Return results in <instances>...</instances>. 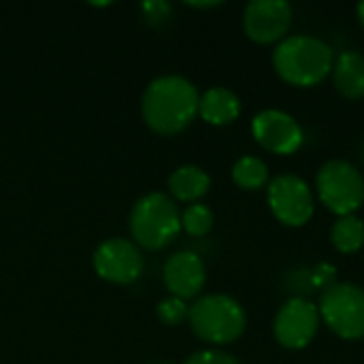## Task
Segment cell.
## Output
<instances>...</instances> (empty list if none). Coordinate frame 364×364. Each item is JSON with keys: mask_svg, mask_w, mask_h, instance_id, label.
I'll list each match as a JSON object with an SVG mask.
<instances>
[{"mask_svg": "<svg viewBox=\"0 0 364 364\" xmlns=\"http://www.w3.org/2000/svg\"><path fill=\"white\" fill-rule=\"evenodd\" d=\"M198 100L196 85L186 77H158L143 94V119L158 134H177L196 117Z\"/></svg>", "mask_w": 364, "mask_h": 364, "instance_id": "obj_1", "label": "cell"}, {"mask_svg": "<svg viewBox=\"0 0 364 364\" xmlns=\"http://www.w3.org/2000/svg\"><path fill=\"white\" fill-rule=\"evenodd\" d=\"M335 49L311 34H292L275 45L273 68L290 85L314 87L322 83L335 66Z\"/></svg>", "mask_w": 364, "mask_h": 364, "instance_id": "obj_2", "label": "cell"}, {"mask_svg": "<svg viewBox=\"0 0 364 364\" xmlns=\"http://www.w3.org/2000/svg\"><path fill=\"white\" fill-rule=\"evenodd\" d=\"M194 335L211 346L235 343L247 326L245 309L228 294L200 296L188 314Z\"/></svg>", "mask_w": 364, "mask_h": 364, "instance_id": "obj_3", "label": "cell"}, {"mask_svg": "<svg viewBox=\"0 0 364 364\" xmlns=\"http://www.w3.org/2000/svg\"><path fill=\"white\" fill-rule=\"evenodd\" d=\"M181 230V215L171 196L162 192L145 194L136 200L130 213L132 239L145 250L166 247Z\"/></svg>", "mask_w": 364, "mask_h": 364, "instance_id": "obj_4", "label": "cell"}, {"mask_svg": "<svg viewBox=\"0 0 364 364\" xmlns=\"http://www.w3.org/2000/svg\"><path fill=\"white\" fill-rule=\"evenodd\" d=\"M316 192L322 205L335 215H354L364 203L363 173L348 160H328L318 171Z\"/></svg>", "mask_w": 364, "mask_h": 364, "instance_id": "obj_5", "label": "cell"}, {"mask_svg": "<svg viewBox=\"0 0 364 364\" xmlns=\"http://www.w3.org/2000/svg\"><path fill=\"white\" fill-rule=\"evenodd\" d=\"M320 320L343 341H358L364 337V288L356 284H333L322 290Z\"/></svg>", "mask_w": 364, "mask_h": 364, "instance_id": "obj_6", "label": "cell"}, {"mask_svg": "<svg viewBox=\"0 0 364 364\" xmlns=\"http://www.w3.org/2000/svg\"><path fill=\"white\" fill-rule=\"evenodd\" d=\"M267 200L275 220L288 228L305 226L316 211L314 192L299 175H277L271 179L267 186Z\"/></svg>", "mask_w": 364, "mask_h": 364, "instance_id": "obj_7", "label": "cell"}, {"mask_svg": "<svg viewBox=\"0 0 364 364\" xmlns=\"http://www.w3.org/2000/svg\"><path fill=\"white\" fill-rule=\"evenodd\" d=\"M320 328V311L318 305L294 296L286 301L273 320V335L275 341L286 350H305L318 335Z\"/></svg>", "mask_w": 364, "mask_h": 364, "instance_id": "obj_8", "label": "cell"}, {"mask_svg": "<svg viewBox=\"0 0 364 364\" xmlns=\"http://www.w3.org/2000/svg\"><path fill=\"white\" fill-rule=\"evenodd\" d=\"M252 134L260 147L275 156H292L305 141L301 124L279 109H264L256 113L252 119Z\"/></svg>", "mask_w": 364, "mask_h": 364, "instance_id": "obj_9", "label": "cell"}, {"mask_svg": "<svg viewBox=\"0 0 364 364\" xmlns=\"http://www.w3.org/2000/svg\"><path fill=\"white\" fill-rule=\"evenodd\" d=\"M292 26V6L286 0H252L243 11V30L258 45L282 43Z\"/></svg>", "mask_w": 364, "mask_h": 364, "instance_id": "obj_10", "label": "cell"}, {"mask_svg": "<svg viewBox=\"0 0 364 364\" xmlns=\"http://www.w3.org/2000/svg\"><path fill=\"white\" fill-rule=\"evenodd\" d=\"M92 262L98 277L119 286L136 282L143 273V256L136 245L126 239H109L100 243Z\"/></svg>", "mask_w": 364, "mask_h": 364, "instance_id": "obj_11", "label": "cell"}, {"mask_svg": "<svg viewBox=\"0 0 364 364\" xmlns=\"http://www.w3.org/2000/svg\"><path fill=\"white\" fill-rule=\"evenodd\" d=\"M162 275H164V284H166L168 292L173 296L181 299V301L198 296L205 282H207L205 262L194 252H177V254H173L166 260Z\"/></svg>", "mask_w": 364, "mask_h": 364, "instance_id": "obj_12", "label": "cell"}, {"mask_svg": "<svg viewBox=\"0 0 364 364\" xmlns=\"http://www.w3.org/2000/svg\"><path fill=\"white\" fill-rule=\"evenodd\" d=\"M333 85L348 100H358L364 96V55L360 51H343L335 58Z\"/></svg>", "mask_w": 364, "mask_h": 364, "instance_id": "obj_13", "label": "cell"}, {"mask_svg": "<svg viewBox=\"0 0 364 364\" xmlns=\"http://www.w3.org/2000/svg\"><path fill=\"white\" fill-rule=\"evenodd\" d=\"M241 113V100L228 87H211L198 100V115L211 126H228Z\"/></svg>", "mask_w": 364, "mask_h": 364, "instance_id": "obj_14", "label": "cell"}, {"mask_svg": "<svg viewBox=\"0 0 364 364\" xmlns=\"http://www.w3.org/2000/svg\"><path fill=\"white\" fill-rule=\"evenodd\" d=\"M168 188L177 200L196 203L198 198H203L209 192L211 179L200 166L186 164V166H179L177 171H173V175L168 177Z\"/></svg>", "mask_w": 364, "mask_h": 364, "instance_id": "obj_15", "label": "cell"}, {"mask_svg": "<svg viewBox=\"0 0 364 364\" xmlns=\"http://www.w3.org/2000/svg\"><path fill=\"white\" fill-rule=\"evenodd\" d=\"M331 243L341 254H356L364 245V222L356 215L339 218L331 228Z\"/></svg>", "mask_w": 364, "mask_h": 364, "instance_id": "obj_16", "label": "cell"}, {"mask_svg": "<svg viewBox=\"0 0 364 364\" xmlns=\"http://www.w3.org/2000/svg\"><path fill=\"white\" fill-rule=\"evenodd\" d=\"M232 181L241 190H262L269 186V166L256 156H243L232 166Z\"/></svg>", "mask_w": 364, "mask_h": 364, "instance_id": "obj_17", "label": "cell"}, {"mask_svg": "<svg viewBox=\"0 0 364 364\" xmlns=\"http://www.w3.org/2000/svg\"><path fill=\"white\" fill-rule=\"evenodd\" d=\"M213 211L207 205L194 203L181 213V228L192 237H205L213 228Z\"/></svg>", "mask_w": 364, "mask_h": 364, "instance_id": "obj_18", "label": "cell"}, {"mask_svg": "<svg viewBox=\"0 0 364 364\" xmlns=\"http://www.w3.org/2000/svg\"><path fill=\"white\" fill-rule=\"evenodd\" d=\"M158 318L162 324L166 326H179L183 320H188V314H190V307L186 301L177 299V296H168L164 301L158 303V309H156Z\"/></svg>", "mask_w": 364, "mask_h": 364, "instance_id": "obj_19", "label": "cell"}, {"mask_svg": "<svg viewBox=\"0 0 364 364\" xmlns=\"http://www.w3.org/2000/svg\"><path fill=\"white\" fill-rule=\"evenodd\" d=\"M183 364H241L232 354L222 350H200L194 352Z\"/></svg>", "mask_w": 364, "mask_h": 364, "instance_id": "obj_20", "label": "cell"}, {"mask_svg": "<svg viewBox=\"0 0 364 364\" xmlns=\"http://www.w3.org/2000/svg\"><path fill=\"white\" fill-rule=\"evenodd\" d=\"M335 277H337V269H335V264H328V262L316 264V269H311V273H309V282L318 290L331 288L335 284Z\"/></svg>", "mask_w": 364, "mask_h": 364, "instance_id": "obj_21", "label": "cell"}, {"mask_svg": "<svg viewBox=\"0 0 364 364\" xmlns=\"http://www.w3.org/2000/svg\"><path fill=\"white\" fill-rule=\"evenodd\" d=\"M143 11L147 13L149 21L158 23V21H162V19H166V17H168L171 6H168L166 2H158V0H154V2H145V4H143Z\"/></svg>", "mask_w": 364, "mask_h": 364, "instance_id": "obj_22", "label": "cell"}, {"mask_svg": "<svg viewBox=\"0 0 364 364\" xmlns=\"http://www.w3.org/2000/svg\"><path fill=\"white\" fill-rule=\"evenodd\" d=\"M188 6H194V9H211V6H220V2H188Z\"/></svg>", "mask_w": 364, "mask_h": 364, "instance_id": "obj_23", "label": "cell"}, {"mask_svg": "<svg viewBox=\"0 0 364 364\" xmlns=\"http://www.w3.org/2000/svg\"><path fill=\"white\" fill-rule=\"evenodd\" d=\"M356 13H358V21H360V26L364 28V0L356 6Z\"/></svg>", "mask_w": 364, "mask_h": 364, "instance_id": "obj_24", "label": "cell"}]
</instances>
